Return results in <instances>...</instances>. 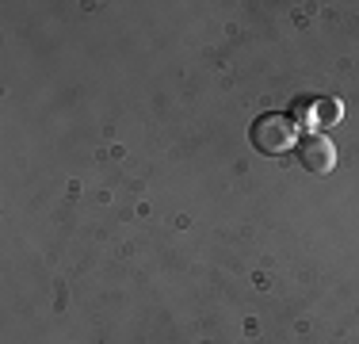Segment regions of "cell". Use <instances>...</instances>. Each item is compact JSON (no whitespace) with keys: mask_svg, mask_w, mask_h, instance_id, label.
Masks as SVG:
<instances>
[{"mask_svg":"<svg viewBox=\"0 0 359 344\" xmlns=\"http://www.w3.org/2000/svg\"><path fill=\"white\" fill-rule=\"evenodd\" d=\"M252 145L268 157H279V153H290L298 145V126L294 119L279 115V111H268L252 123Z\"/></svg>","mask_w":359,"mask_h":344,"instance_id":"cell-1","label":"cell"},{"mask_svg":"<svg viewBox=\"0 0 359 344\" xmlns=\"http://www.w3.org/2000/svg\"><path fill=\"white\" fill-rule=\"evenodd\" d=\"M298 165L313 172V176H329L337 168V150H332V142L325 134H306L298 138Z\"/></svg>","mask_w":359,"mask_h":344,"instance_id":"cell-2","label":"cell"},{"mask_svg":"<svg viewBox=\"0 0 359 344\" xmlns=\"http://www.w3.org/2000/svg\"><path fill=\"white\" fill-rule=\"evenodd\" d=\"M313 115H318V123H332V119H340V103L321 100L318 107H313Z\"/></svg>","mask_w":359,"mask_h":344,"instance_id":"cell-3","label":"cell"}]
</instances>
